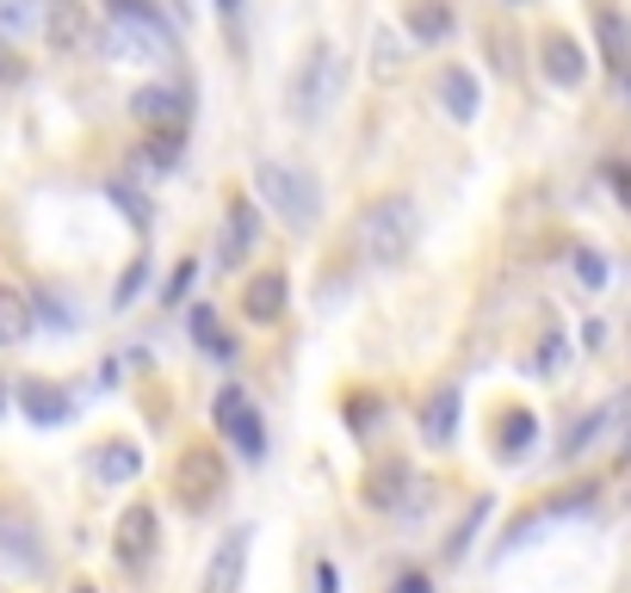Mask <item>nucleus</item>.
<instances>
[{
    "label": "nucleus",
    "instance_id": "nucleus-1",
    "mask_svg": "<svg viewBox=\"0 0 631 593\" xmlns=\"http://www.w3.org/2000/svg\"><path fill=\"white\" fill-rule=\"evenodd\" d=\"M94 44L106 56H118V63H161V56H174V32L161 25V13L149 0H111V19Z\"/></svg>",
    "mask_w": 631,
    "mask_h": 593
},
{
    "label": "nucleus",
    "instance_id": "nucleus-2",
    "mask_svg": "<svg viewBox=\"0 0 631 593\" xmlns=\"http://www.w3.org/2000/svg\"><path fill=\"white\" fill-rule=\"evenodd\" d=\"M415 241H421V211H415L409 192H391V198L365 204V217H360V254L365 260L396 266V260L415 254Z\"/></svg>",
    "mask_w": 631,
    "mask_h": 593
},
{
    "label": "nucleus",
    "instance_id": "nucleus-3",
    "mask_svg": "<svg viewBox=\"0 0 631 593\" xmlns=\"http://www.w3.org/2000/svg\"><path fill=\"white\" fill-rule=\"evenodd\" d=\"M254 192L272 204V217L303 229V235L322 223V186H316V173L291 168V161H260L254 168Z\"/></svg>",
    "mask_w": 631,
    "mask_h": 593
},
{
    "label": "nucleus",
    "instance_id": "nucleus-4",
    "mask_svg": "<svg viewBox=\"0 0 631 593\" xmlns=\"http://www.w3.org/2000/svg\"><path fill=\"white\" fill-rule=\"evenodd\" d=\"M341 80H347V68H341V50H334V44H310V50H303V63L291 68V80H285L291 118H303V125H322V118H329V106L341 99Z\"/></svg>",
    "mask_w": 631,
    "mask_h": 593
},
{
    "label": "nucleus",
    "instance_id": "nucleus-5",
    "mask_svg": "<svg viewBox=\"0 0 631 593\" xmlns=\"http://www.w3.org/2000/svg\"><path fill=\"white\" fill-rule=\"evenodd\" d=\"M174 495H180V507H186V514H217V507H223V495H229V470H223V457L211 452V445L180 452Z\"/></svg>",
    "mask_w": 631,
    "mask_h": 593
},
{
    "label": "nucleus",
    "instance_id": "nucleus-6",
    "mask_svg": "<svg viewBox=\"0 0 631 593\" xmlns=\"http://www.w3.org/2000/svg\"><path fill=\"white\" fill-rule=\"evenodd\" d=\"M211 421H217V433L236 445V457H248V464H260L267 457V421H260V408L248 402V390H217V402H211Z\"/></svg>",
    "mask_w": 631,
    "mask_h": 593
},
{
    "label": "nucleus",
    "instance_id": "nucleus-7",
    "mask_svg": "<svg viewBox=\"0 0 631 593\" xmlns=\"http://www.w3.org/2000/svg\"><path fill=\"white\" fill-rule=\"evenodd\" d=\"M156 545H161V519L149 500H130L125 514H118V526H111V550H118V562L125 569H149L156 562Z\"/></svg>",
    "mask_w": 631,
    "mask_h": 593
},
{
    "label": "nucleus",
    "instance_id": "nucleus-8",
    "mask_svg": "<svg viewBox=\"0 0 631 593\" xmlns=\"http://www.w3.org/2000/svg\"><path fill=\"white\" fill-rule=\"evenodd\" d=\"M248 545H254L248 526L223 531L217 550H211V562H205V581H199V593H242V581H248Z\"/></svg>",
    "mask_w": 631,
    "mask_h": 593
},
{
    "label": "nucleus",
    "instance_id": "nucleus-9",
    "mask_svg": "<svg viewBox=\"0 0 631 593\" xmlns=\"http://www.w3.org/2000/svg\"><path fill=\"white\" fill-rule=\"evenodd\" d=\"M44 37H50V50L81 56V50L99 37L94 13H87V0H44Z\"/></svg>",
    "mask_w": 631,
    "mask_h": 593
},
{
    "label": "nucleus",
    "instance_id": "nucleus-10",
    "mask_svg": "<svg viewBox=\"0 0 631 593\" xmlns=\"http://www.w3.org/2000/svg\"><path fill=\"white\" fill-rule=\"evenodd\" d=\"M186 94L180 87H137L130 94V118L137 125H149V130H186Z\"/></svg>",
    "mask_w": 631,
    "mask_h": 593
},
{
    "label": "nucleus",
    "instance_id": "nucleus-11",
    "mask_svg": "<svg viewBox=\"0 0 631 593\" xmlns=\"http://www.w3.org/2000/svg\"><path fill=\"white\" fill-rule=\"evenodd\" d=\"M285 296H291V284H285V272H254L248 284H242V315H248L254 328H272L285 315Z\"/></svg>",
    "mask_w": 631,
    "mask_h": 593
},
{
    "label": "nucleus",
    "instance_id": "nucleus-12",
    "mask_svg": "<svg viewBox=\"0 0 631 593\" xmlns=\"http://www.w3.org/2000/svg\"><path fill=\"white\" fill-rule=\"evenodd\" d=\"M595 507V488H569V495H557V500H545V507H533L526 519H514V531L502 538V550H521L526 538H533L538 526H557V519H569V514H588Z\"/></svg>",
    "mask_w": 631,
    "mask_h": 593
},
{
    "label": "nucleus",
    "instance_id": "nucleus-13",
    "mask_svg": "<svg viewBox=\"0 0 631 593\" xmlns=\"http://www.w3.org/2000/svg\"><path fill=\"white\" fill-rule=\"evenodd\" d=\"M260 241V217H254V204L236 198L229 211H223V235H217V266H242L248 260V248Z\"/></svg>",
    "mask_w": 631,
    "mask_h": 593
},
{
    "label": "nucleus",
    "instance_id": "nucleus-14",
    "mask_svg": "<svg viewBox=\"0 0 631 593\" xmlns=\"http://www.w3.org/2000/svg\"><path fill=\"white\" fill-rule=\"evenodd\" d=\"M538 68H545V80H557V87H582L588 56H582V44H576L569 32H552L545 44H538Z\"/></svg>",
    "mask_w": 631,
    "mask_h": 593
},
{
    "label": "nucleus",
    "instance_id": "nucleus-15",
    "mask_svg": "<svg viewBox=\"0 0 631 593\" xmlns=\"http://www.w3.org/2000/svg\"><path fill=\"white\" fill-rule=\"evenodd\" d=\"M19 408H25L32 427H63L68 414H75L68 390H56V384H19Z\"/></svg>",
    "mask_w": 631,
    "mask_h": 593
},
{
    "label": "nucleus",
    "instance_id": "nucleus-16",
    "mask_svg": "<svg viewBox=\"0 0 631 593\" xmlns=\"http://www.w3.org/2000/svg\"><path fill=\"white\" fill-rule=\"evenodd\" d=\"M0 557L13 562L19 575H32L38 562H44V550H38V531L25 526V519H13V514H7V519H0Z\"/></svg>",
    "mask_w": 631,
    "mask_h": 593
},
{
    "label": "nucleus",
    "instance_id": "nucleus-17",
    "mask_svg": "<svg viewBox=\"0 0 631 593\" xmlns=\"http://www.w3.org/2000/svg\"><path fill=\"white\" fill-rule=\"evenodd\" d=\"M403 25H409L415 44H446V37H452V7H446V0H409V19H403Z\"/></svg>",
    "mask_w": 631,
    "mask_h": 593
},
{
    "label": "nucleus",
    "instance_id": "nucleus-18",
    "mask_svg": "<svg viewBox=\"0 0 631 593\" xmlns=\"http://www.w3.org/2000/svg\"><path fill=\"white\" fill-rule=\"evenodd\" d=\"M495 452L507 457V464H514V457H526V445H533L538 439V421H533V408H507L502 421H495Z\"/></svg>",
    "mask_w": 631,
    "mask_h": 593
},
{
    "label": "nucleus",
    "instance_id": "nucleus-19",
    "mask_svg": "<svg viewBox=\"0 0 631 593\" xmlns=\"http://www.w3.org/2000/svg\"><path fill=\"white\" fill-rule=\"evenodd\" d=\"M458 433V390H434L421 408V439L427 445H452Z\"/></svg>",
    "mask_w": 631,
    "mask_h": 593
},
{
    "label": "nucleus",
    "instance_id": "nucleus-20",
    "mask_svg": "<svg viewBox=\"0 0 631 593\" xmlns=\"http://www.w3.org/2000/svg\"><path fill=\"white\" fill-rule=\"evenodd\" d=\"M38 310H32V296L13 291V284H0V346H19L25 334H32Z\"/></svg>",
    "mask_w": 631,
    "mask_h": 593
},
{
    "label": "nucleus",
    "instance_id": "nucleus-21",
    "mask_svg": "<svg viewBox=\"0 0 631 593\" xmlns=\"http://www.w3.org/2000/svg\"><path fill=\"white\" fill-rule=\"evenodd\" d=\"M440 106L452 111L458 125H471V118H477V106H483V99H477L471 68H446V75H440Z\"/></svg>",
    "mask_w": 631,
    "mask_h": 593
},
{
    "label": "nucleus",
    "instance_id": "nucleus-22",
    "mask_svg": "<svg viewBox=\"0 0 631 593\" xmlns=\"http://www.w3.org/2000/svg\"><path fill=\"white\" fill-rule=\"evenodd\" d=\"M137 470H142V452L130 445V439H111V445H99V457H94L99 483H130Z\"/></svg>",
    "mask_w": 631,
    "mask_h": 593
},
{
    "label": "nucleus",
    "instance_id": "nucleus-23",
    "mask_svg": "<svg viewBox=\"0 0 631 593\" xmlns=\"http://www.w3.org/2000/svg\"><path fill=\"white\" fill-rule=\"evenodd\" d=\"M192 341L205 346L211 359H236V341L223 334V322H217V310H211V303H199V315H192Z\"/></svg>",
    "mask_w": 631,
    "mask_h": 593
},
{
    "label": "nucleus",
    "instance_id": "nucleus-24",
    "mask_svg": "<svg viewBox=\"0 0 631 593\" xmlns=\"http://www.w3.org/2000/svg\"><path fill=\"white\" fill-rule=\"evenodd\" d=\"M607 427H613V408H595V414H582V421L569 427L564 433V445H557V457H582L588 445H595L600 433H607Z\"/></svg>",
    "mask_w": 631,
    "mask_h": 593
},
{
    "label": "nucleus",
    "instance_id": "nucleus-25",
    "mask_svg": "<svg viewBox=\"0 0 631 593\" xmlns=\"http://www.w3.org/2000/svg\"><path fill=\"white\" fill-rule=\"evenodd\" d=\"M483 519H490V495H477V500H471V514L458 519L452 545H446V562H464V557H471V545H477V531H483Z\"/></svg>",
    "mask_w": 631,
    "mask_h": 593
},
{
    "label": "nucleus",
    "instance_id": "nucleus-26",
    "mask_svg": "<svg viewBox=\"0 0 631 593\" xmlns=\"http://www.w3.org/2000/svg\"><path fill=\"white\" fill-rule=\"evenodd\" d=\"M403 476H409V470L396 464V457H384V464L365 476V507H396V488H403Z\"/></svg>",
    "mask_w": 631,
    "mask_h": 593
},
{
    "label": "nucleus",
    "instance_id": "nucleus-27",
    "mask_svg": "<svg viewBox=\"0 0 631 593\" xmlns=\"http://www.w3.org/2000/svg\"><path fill=\"white\" fill-rule=\"evenodd\" d=\"M180 149H186L180 130H149V137H142V161H149V168H180Z\"/></svg>",
    "mask_w": 631,
    "mask_h": 593
},
{
    "label": "nucleus",
    "instance_id": "nucleus-28",
    "mask_svg": "<svg viewBox=\"0 0 631 593\" xmlns=\"http://www.w3.org/2000/svg\"><path fill=\"white\" fill-rule=\"evenodd\" d=\"M32 19H44L38 0H0V32H25Z\"/></svg>",
    "mask_w": 631,
    "mask_h": 593
},
{
    "label": "nucleus",
    "instance_id": "nucleus-29",
    "mask_svg": "<svg viewBox=\"0 0 631 593\" xmlns=\"http://www.w3.org/2000/svg\"><path fill=\"white\" fill-rule=\"evenodd\" d=\"M142 279H149V260H137L125 279H118V296H111V310H130V303H137V291H142Z\"/></svg>",
    "mask_w": 631,
    "mask_h": 593
},
{
    "label": "nucleus",
    "instance_id": "nucleus-30",
    "mask_svg": "<svg viewBox=\"0 0 631 593\" xmlns=\"http://www.w3.org/2000/svg\"><path fill=\"white\" fill-rule=\"evenodd\" d=\"M576 279H582L588 291H600V284H607V260H600V254H588V248H576Z\"/></svg>",
    "mask_w": 631,
    "mask_h": 593
},
{
    "label": "nucleus",
    "instance_id": "nucleus-31",
    "mask_svg": "<svg viewBox=\"0 0 631 593\" xmlns=\"http://www.w3.org/2000/svg\"><path fill=\"white\" fill-rule=\"evenodd\" d=\"M192 279H199V260H180V272H174V279H168V296H161V303H186Z\"/></svg>",
    "mask_w": 631,
    "mask_h": 593
},
{
    "label": "nucleus",
    "instance_id": "nucleus-32",
    "mask_svg": "<svg viewBox=\"0 0 631 593\" xmlns=\"http://www.w3.org/2000/svg\"><path fill=\"white\" fill-rule=\"evenodd\" d=\"M372 75H378V80H391V75H396V37H391V32H378V56H372Z\"/></svg>",
    "mask_w": 631,
    "mask_h": 593
},
{
    "label": "nucleus",
    "instance_id": "nucleus-33",
    "mask_svg": "<svg viewBox=\"0 0 631 593\" xmlns=\"http://www.w3.org/2000/svg\"><path fill=\"white\" fill-rule=\"evenodd\" d=\"M391 593H434V575H427V569H403Z\"/></svg>",
    "mask_w": 631,
    "mask_h": 593
},
{
    "label": "nucleus",
    "instance_id": "nucleus-34",
    "mask_svg": "<svg viewBox=\"0 0 631 593\" xmlns=\"http://www.w3.org/2000/svg\"><path fill=\"white\" fill-rule=\"evenodd\" d=\"M223 13V32H229V44H242V0H217Z\"/></svg>",
    "mask_w": 631,
    "mask_h": 593
},
{
    "label": "nucleus",
    "instance_id": "nucleus-35",
    "mask_svg": "<svg viewBox=\"0 0 631 593\" xmlns=\"http://www.w3.org/2000/svg\"><path fill=\"white\" fill-rule=\"evenodd\" d=\"M0 80H7V87H13V80H25V63H19L7 44H0Z\"/></svg>",
    "mask_w": 631,
    "mask_h": 593
},
{
    "label": "nucleus",
    "instance_id": "nucleus-36",
    "mask_svg": "<svg viewBox=\"0 0 631 593\" xmlns=\"http://www.w3.org/2000/svg\"><path fill=\"white\" fill-rule=\"evenodd\" d=\"M316 593H341V575H334V562H316Z\"/></svg>",
    "mask_w": 631,
    "mask_h": 593
},
{
    "label": "nucleus",
    "instance_id": "nucleus-37",
    "mask_svg": "<svg viewBox=\"0 0 631 593\" xmlns=\"http://www.w3.org/2000/svg\"><path fill=\"white\" fill-rule=\"evenodd\" d=\"M607 180H613V186L625 192V204H631V168H625V161H613V168H607Z\"/></svg>",
    "mask_w": 631,
    "mask_h": 593
},
{
    "label": "nucleus",
    "instance_id": "nucleus-38",
    "mask_svg": "<svg viewBox=\"0 0 631 593\" xmlns=\"http://www.w3.org/2000/svg\"><path fill=\"white\" fill-rule=\"evenodd\" d=\"M0 408H7V390H0Z\"/></svg>",
    "mask_w": 631,
    "mask_h": 593
},
{
    "label": "nucleus",
    "instance_id": "nucleus-39",
    "mask_svg": "<svg viewBox=\"0 0 631 593\" xmlns=\"http://www.w3.org/2000/svg\"><path fill=\"white\" fill-rule=\"evenodd\" d=\"M75 593H94V587H75Z\"/></svg>",
    "mask_w": 631,
    "mask_h": 593
}]
</instances>
